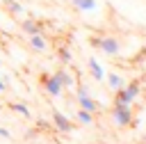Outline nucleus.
Masks as SVG:
<instances>
[{"label": "nucleus", "instance_id": "nucleus-1", "mask_svg": "<svg viewBox=\"0 0 146 144\" xmlns=\"http://www.w3.org/2000/svg\"><path fill=\"white\" fill-rule=\"evenodd\" d=\"M139 91H141V85H139L137 80L125 82V87H121V89L116 91V96H114V105H121V107H132V103H135V98L139 96Z\"/></svg>", "mask_w": 146, "mask_h": 144}, {"label": "nucleus", "instance_id": "nucleus-2", "mask_svg": "<svg viewBox=\"0 0 146 144\" xmlns=\"http://www.w3.org/2000/svg\"><path fill=\"white\" fill-rule=\"evenodd\" d=\"M96 48H100L107 57H116V55H119V50H121V46H119V41H116L114 37H100Z\"/></svg>", "mask_w": 146, "mask_h": 144}, {"label": "nucleus", "instance_id": "nucleus-3", "mask_svg": "<svg viewBox=\"0 0 146 144\" xmlns=\"http://www.w3.org/2000/svg\"><path fill=\"white\" fill-rule=\"evenodd\" d=\"M112 119H114V123L116 126H130L132 123V110L130 107H121V105H114V110H112Z\"/></svg>", "mask_w": 146, "mask_h": 144}, {"label": "nucleus", "instance_id": "nucleus-4", "mask_svg": "<svg viewBox=\"0 0 146 144\" xmlns=\"http://www.w3.org/2000/svg\"><path fill=\"white\" fill-rule=\"evenodd\" d=\"M43 87H46V91L50 96H62V91H64V87H62V82L57 80L55 73L52 75H43Z\"/></svg>", "mask_w": 146, "mask_h": 144}, {"label": "nucleus", "instance_id": "nucleus-5", "mask_svg": "<svg viewBox=\"0 0 146 144\" xmlns=\"http://www.w3.org/2000/svg\"><path fill=\"white\" fill-rule=\"evenodd\" d=\"M52 126L59 130V133H71V128H73V123H71V119L68 117H64L62 112H52Z\"/></svg>", "mask_w": 146, "mask_h": 144}, {"label": "nucleus", "instance_id": "nucleus-6", "mask_svg": "<svg viewBox=\"0 0 146 144\" xmlns=\"http://www.w3.org/2000/svg\"><path fill=\"white\" fill-rule=\"evenodd\" d=\"M105 80H107V85H110V89H114V91H119L121 87H125V78L123 75H119V73H114V71H110V73H105Z\"/></svg>", "mask_w": 146, "mask_h": 144}, {"label": "nucleus", "instance_id": "nucleus-7", "mask_svg": "<svg viewBox=\"0 0 146 144\" xmlns=\"http://www.w3.org/2000/svg\"><path fill=\"white\" fill-rule=\"evenodd\" d=\"M87 64H89V73H91V78H94V80H105V69L100 66V62H98V59H94V57H91Z\"/></svg>", "mask_w": 146, "mask_h": 144}, {"label": "nucleus", "instance_id": "nucleus-8", "mask_svg": "<svg viewBox=\"0 0 146 144\" xmlns=\"http://www.w3.org/2000/svg\"><path fill=\"white\" fill-rule=\"evenodd\" d=\"M78 103H80V107H82V110H87V112H91V114H94V112H98V107H100V105H98L89 94H87V96H78Z\"/></svg>", "mask_w": 146, "mask_h": 144}, {"label": "nucleus", "instance_id": "nucleus-9", "mask_svg": "<svg viewBox=\"0 0 146 144\" xmlns=\"http://www.w3.org/2000/svg\"><path fill=\"white\" fill-rule=\"evenodd\" d=\"M21 30H23L25 34H39L43 27H41V23H39V21H34V18H27V21H23Z\"/></svg>", "mask_w": 146, "mask_h": 144}, {"label": "nucleus", "instance_id": "nucleus-10", "mask_svg": "<svg viewBox=\"0 0 146 144\" xmlns=\"http://www.w3.org/2000/svg\"><path fill=\"white\" fill-rule=\"evenodd\" d=\"M30 46H32V50H36V53H43V50L48 48V43H46V39H43L41 32H39V34H30Z\"/></svg>", "mask_w": 146, "mask_h": 144}, {"label": "nucleus", "instance_id": "nucleus-11", "mask_svg": "<svg viewBox=\"0 0 146 144\" xmlns=\"http://www.w3.org/2000/svg\"><path fill=\"white\" fill-rule=\"evenodd\" d=\"M71 5L75 7V9H80V11H96V7H98V2L96 0H71Z\"/></svg>", "mask_w": 146, "mask_h": 144}, {"label": "nucleus", "instance_id": "nucleus-12", "mask_svg": "<svg viewBox=\"0 0 146 144\" xmlns=\"http://www.w3.org/2000/svg\"><path fill=\"white\" fill-rule=\"evenodd\" d=\"M55 75H57V80L62 82V87H64V89H66V87H73V75H71L68 71L59 69V71H55Z\"/></svg>", "mask_w": 146, "mask_h": 144}, {"label": "nucleus", "instance_id": "nucleus-13", "mask_svg": "<svg viewBox=\"0 0 146 144\" xmlns=\"http://www.w3.org/2000/svg\"><path fill=\"white\" fill-rule=\"evenodd\" d=\"M7 7H9V11H11V14H16V16L25 11V7H23L18 0H7Z\"/></svg>", "mask_w": 146, "mask_h": 144}, {"label": "nucleus", "instance_id": "nucleus-14", "mask_svg": "<svg viewBox=\"0 0 146 144\" xmlns=\"http://www.w3.org/2000/svg\"><path fill=\"white\" fill-rule=\"evenodd\" d=\"M57 55H59V59H62L64 64H68V62L73 59V55H71V50H68L66 46H59V50H57Z\"/></svg>", "mask_w": 146, "mask_h": 144}, {"label": "nucleus", "instance_id": "nucleus-15", "mask_svg": "<svg viewBox=\"0 0 146 144\" xmlns=\"http://www.w3.org/2000/svg\"><path fill=\"white\" fill-rule=\"evenodd\" d=\"M11 110L18 112V114H23V117H30V107L25 103H11Z\"/></svg>", "mask_w": 146, "mask_h": 144}, {"label": "nucleus", "instance_id": "nucleus-16", "mask_svg": "<svg viewBox=\"0 0 146 144\" xmlns=\"http://www.w3.org/2000/svg\"><path fill=\"white\" fill-rule=\"evenodd\" d=\"M78 121H80V123H84V126H87V123H91V112H87V110H82V107H80V112H78Z\"/></svg>", "mask_w": 146, "mask_h": 144}, {"label": "nucleus", "instance_id": "nucleus-17", "mask_svg": "<svg viewBox=\"0 0 146 144\" xmlns=\"http://www.w3.org/2000/svg\"><path fill=\"white\" fill-rule=\"evenodd\" d=\"M89 94V87L84 85V82H80L78 87H75V96H87Z\"/></svg>", "mask_w": 146, "mask_h": 144}, {"label": "nucleus", "instance_id": "nucleus-18", "mask_svg": "<svg viewBox=\"0 0 146 144\" xmlns=\"http://www.w3.org/2000/svg\"><path fill=\"white\" fill-rule=\"evenodd\" d=\"M0 137H5V139H11V135H9V130H7V128H0Z\"/></svg>", "mask_w": 146, "mask_h": 144}, {"label": "nucleus", "instance_id": "nucleus-19", "mask_svg": "<svg viewBox=\"0 0 146 144\" xmlns=\"http://www.w3.org/2000/svg\"><path fill=\"white\" fill-rule=\"evenodd\" d=\"M5 89H7V82H5V78L0 75V91H5Z\"/></svg>", "mask_w": 146, "mask_h": 144}, {"label": "nucleus", "instance_id": "nucleus-20", "mask_svg": "<svg viewBox=\"0 0 146 144\" xmlns=\"http://www.w3.org/2000/svg\"><path fill=\"white\" fill-rule=\"evenodd\" d=\"M144 144H146V135H144Z\"/></svg>", "mask_w": 146, "mask_h": 144}]
</instances>
